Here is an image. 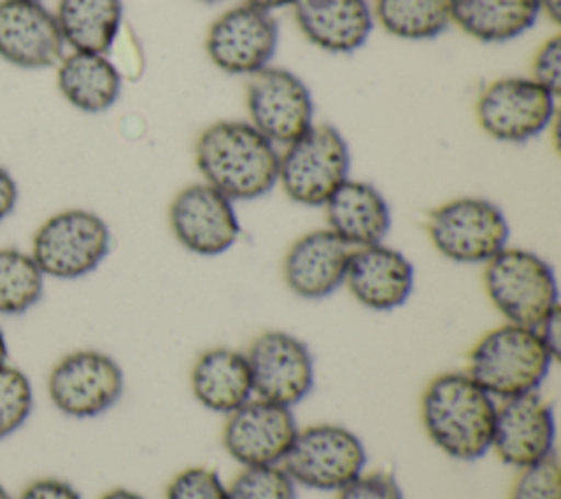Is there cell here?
<instances>
[{"label": "cell", "mask_w": 561, "mask_h": 499, "mask_svg": "<svg viewBox=\"0 0 561 499\" xmlns=\"http://www.w3.org/2000/svg\"><path fill=\"white\" fill-rule=\"evenodd\" d=\"M351 177V149L342 131L313 123L278 153L280 190L298 206L318 208Z\"/></svg>", "instance_id": "obj_5"}, {"label": "cell", "mask_w": 561, "mask_h": 499, "mask_svg": "<svg viewBox=\"0 0 561 499\" xmlns=\"http://www.w3.org/2000/svg\"><path fill=\"white\" fill-rule=\"evenodd\" d=\"M368 451L364 440L337 422L300 427L289 446L283 468L296 486L337 492L366 471Z\"/></svg>", "instance_id": "obj_8"}, {"label": "cell", "mask_w": 561, "mask_h": 499, "mask_svg": "<svg viewBox=\"0 0 561 499\" xmlns=\"http://www.w3.org/2000/svg\"><path fill=\"white\" fill-rule=\"evenodd\" d=\"M482 285L493 309L508 324L537 328L559 304L552 265L537 252L506 245L484 263Z\"/></svg>", "instance_id": "obj_4"}, {"label": "cell", "mask_w": 561, "mask_h": 499, "mask_svg": "<svg viewBox=\"0 0 561 499\" xmlns=\"http://www.w3.org/2000/svg\"><path fill=\"white\" fill-rule=\"evenodd\" d=\"M432 247L460 265H484L508 245L511 225L504 210L486 197H454L425 217Z\"/></svg>", "instance_id": "obj_6"}, {"label": "cell", "mask_w": 561, "mask_h": 499, "mask_svg": "<svg viewBox=\"0 0 561 499\" xmlns=\"http://www.w3.org/2000/svg\"><path fill=\"white\" fill-rule=\"evenodd\" d=\"M539 0H454L451 24L482 44H504L539 20Z\"/></svg>", "instance_id": "obj_24"}, {"label": "cell", "mask_w": 561, "mask_h": 499, "mask_svg": "<svg viewBox=\"0 0 561 499\" xmlns=\"http://www.w3.org/2000/svg\"><path fill=\"white\" fill-rule=\"evenodd\" d=\"M18 499H83L81 492L66 479L39 477L28 481Z\"/></svg>", "instance_id": "obj_34"}, {"label": "cell", "mask_w": 561, "mask_h": 499, "mask_svg": "<svg viewBox=\"0 0 561 499\" xmlns=\"http://www.w3.org/2000/svg\"><path fill=\"white\" fill-rule=\"evenodd\" d=\"M245 357L256 398L294 409L316 387L313 352L294 333L263 330L250 341Z\"/></svg>", "instance_id": "obj_11"}, {"label": "cell", "mask_w": 561, "mask_h": 499, "mask_svg": "<svg viewBox=\"0 0 561 499\" xmlns=\"http://www.w3.org/2000/svg\"><path fill=\"white\" fill-rule=\"evenodd\" d=\"M530 79L559 96L561 92V37H548L533 55Z\"/></svg>", "instance_id": "obj_33"}, {"label": "cell", "mask_w": 561, "mask_h": 499, "mask_svg": "<svg viewBox=\"0 0 561 499\" xmlns=\"http://www.w3.org/2000/svg\"><path fill=\"white\" fill-rule=\"evenodd\" d=\"M228 499H298V486L278 466H248L232 477Z\"/></svg>", "instance_id": "obj_28"}, {"label": "cell", "mask_w": 561, "mask_h": 499, "mask_svg": "<svg viewBox=\"0 0 561 499\" xmlns=\"http://www.w3.org/2000/svg\"><path fill=\"white\" fill-rule=\"evenodd\" d=\"M99 499H145V497L131 488H110Z\"/></svg>", "instance_id": "obj_39"}, {"label": "cell", "mask_w": 561, "mask_h": 499, "mask_svg": "<svg viewBox=\"0 0 561 499\" xmlns=\"http://www.w3.org/2000/svg\"><path fill=\"white\" fill-rule=\"evenodd\" d=\"M44 274L28 252L0 247V315H20L44 295Z\"/></svg>", "instance_id": "obj_27"}, {"label": "cell", "mask_w": 561, "mask_h": 499, "mask_svg": "<svg viewBox=\"0 0 561 499\" xmlns=\"http://www.w3.org/2000/svg\"><path fill=\"white\" fill-rule=\"evenodd\" d=\"M57 88L75 109L101 114L118 101L123 77L107 53L70 50L57 63Z\"/></svg>", "instance_id": "obj_23"}, {"label": "cell", "mask_w": 561, "mask_h": 499, "mask_svg": "<svg viewBox=\"0 0 561 499\" xmlns=\"http://www.w3.org/2000/svg\"><path fill=\"white\" fill-rule=\"evenodd\" d=\"M344 287L368 311L401 309L414 291V265L397 247L375 243L351 250Z\"/></svg>", "instance_id": "obj_17"}, {"label": "cell", "mask_w": 561, "mask_h": 499, "mask_svg": "<svg viewBox=\"0 0 561 499\" xmlns=\"http://www.w3.org/2000/svg\"><path fill=\"white\" fill-rule=\"evenodd\" d=\"M46 392L59 414L77 420L96 418L123 398L125 372L112 355L81 348L57 359L48 372Z\"/></svg>", "instance_id": "obj_9"}, {"label": "cell", "mask_w": 561, "mask_h": 499, "mask_svg": "<svg viewBox=\"0 0 561 499\" xmlns=\"http://www.w3.org/2000/svg\"><path fill=\"white\" fill-rule=\"evenodd\" d=\"M497 401L465 370L432 376L419 401L421 427L451 460L476 462L491 451Z\"/></svg>", "instance_id": "obj_1"}, {"label": "cell", "mask_w": 561, "mask_h": 499, "mask_svg": "<svg viewBox=\"0 0 561 499\" xmlns=\"http://www.w3.org/2000/svg\"><path fill=\"white\" fill-rule=\"evenodd\" d=\"M9 359V344H7V337H4V330L0 328V365H4Z\"/></svg>", "instance_id": "obj_40"}, {"label": "cell", "mask_w": 561, "mask_h": 499, "mask_svg": "<svg viewBox=\"0 0 561 499\" xmlns=\"http://www.w3.org/2000/svg\"><path fill=\"white\" fill-rule=\"evenodd\" d=\"M0 499H13V497L9 495V490H7L2 484H0Z\"/></svg>", "instance_id": "obj_41"}, {"label": "cell", "mask_w": 561, "mask_h": 499, "mask_svg": "<svg viewBox=\"0 0 561 499\" xmlns=\"http://www.w3.org/2000/svg\"><path fill=\"white\" fill-rule=\"evenodd\" d=\"M164 499H228V488L215 468L197 464L171 477Z\"/></svg>", "instance_id": "obj_31"}, {"label": "cell", "mask_w": 561, "mask_h": 499, "mask_svg": "<svg viewBox=\"0 0 561 499\" xmlns=\"http://www.w3.org/2000/svg\"><path fill=\"white\" fill-rule=\"evenodd\" d=\"M202 2H219V0H202Z\"/></svg>", "instance_id": "obj_42"}, {"label": "cell", "mask_w": 561, "mask_h": 499, "mask_svg": "<svg viewBox=\"0 0 561 499\" xmlns=\"http://www.w3.org/2000/svg\"><path fill=\"white\" fill-rule=\"evenodd\" d=\"M33 411L31 379L15 365H0V440L13 436Z\"/></svg>", "instance_id": "obj_29"}, {"label": "cell", "mask_w": 561, "mask_h": 499, "mask_svg": "<svg viewBox=\"0 0 561 499\" xmlns=\"http://www.w3.org/2000/svg\"><path fill=\"white\" fill-rule=\"evenodd\" d=\"M535 330L539 333L543 344L550 348V352L559 359V352H561V309H557L550 317H546L541 322V326H537Z\"/></svg>", "instance_id": "obj_36"}, {"label": "cell", "mask_w": 561, "mask_h": 499, "mask_svg": "<svg viewBox=\"0 0 561 499\" xmlns=\"http://www.w3.org/2000/svg\"><path fill=\"white\" fill-rule=\"evenodd\" d=\"M188 385L193 398L208 411L228 416L254 398L245 350L213 346L197 355Z\"/></svg>", "instance_id": "obj_22"}, {"label": "cell", "mask_w": 561, "mask_h": 499, "mask_svg": "<svg viewBox=\"0 0 561 499\" xmlns=\"http://www.w3.org/2000/svg\"><path fill=\"white\" fill-rule=\"evenodd\" d=\"M473 112L489 138L522 144L550 127L557 112V94L530 77H502L480 90Z\"/></svg>", "instance_id": "obj_10"}, {"label": "cell", "mask_w": 561, "mask_h": 499, "mask_svg": "<svg viewBox=\"0 0 561 499\" xmlns=\"http://www.w3.org/2000/svg\"><path fill=\"white\" fill-rule=\"evenodd\" d=\"M508 499H561V466L557 453L519 468Z\"/></svg>", "instance_id": "obj_30"}, {"label": "cell", "mask_w": 561, "mask_h": 499, "mask_svg": "<svg viewBox=\"0 0 561 499\" xmlns=\"http://www.w3.org/2000/svg\"><path fill=\"white\" fill-rule=\"evenodd\" d=\"M123 0H57L55 20L72 50L107 53L123 24Z\"/></svg>", "instance_id": "obj_25"}, {"label": "cell", "mask_w": 561, "mask_h": 499, "mask_svg": "<svg viewBox=\"0 0 561 499\" xmlns=\"http://www.w3.org/2000/svg\"><path fill=\"white\" fill-rule=\"evenodd\" d=\"M554 407L539 392L497 403L491 451L513 468H526L554 455Z\"/></svg>", "instance_id": "obj_16"}, {"label": "cell", "mask_w": 561, "mask_h": 499, "mask_svg": "<svg viewBox=\"0 0 561 499\" xmlns=\"http://www.w3.org/2000/svg\"><path fill=\"white\" fill-rule=\"evenodd\" d=\"M298 429L291 407L254 396L226 416L221 444L241 468L278 466L294 444Z\"/></svg>", "instance_id": "obj_15"}, {"label": "cell", "mask_w": 561, "mask_h": 499, "mask_svg": "<svg viewBox=\"0 0 561 499\" xmlns=\"http://www.w3.org/2000/svg\"><path fill=\"white\" fill-rule=\"evenodd\" d=\"M18 184L13 179V175L9 173V169H4L0 164V223L15 210L18 204Z\"/></svg>", "instance_id": "obj_35"}, {"label": "cell", "mask_w": 561, "mask_h": 499, "mask_svg": "<svg viewBox=\"0 0 561 499\" xmlns=\"http://www.w3.org/2000/svg\"><path fill=\"white\" fill-rule=\"evenodd\" d=\"M248 123L276 147L302 136L316 120L309 85L291 70L267 66L250 74L245 85Z\"/></svg>", "instance_id": "obj_12"}, {"label": "cell", "mask_w": 561, "mask_h": 499, "mask_svg": "<svg viewBox=\"0 0 561 499\" xmlns=\"http://www.w3.org/2000/svg\"><path fill=\"white\" fill-rule=\"evenodd\" d=\"M278 37V22L272 13L237 4L210 22L204 50L221 72L250 77L270 66Z\"/></svg>", "instance_id": "obj_13"}, {"label": "cell", "mask_w": 561, "mask_h": 499, "mask_svg": "<svg viewBox=\"0 0 561 499\" xmlns=\"http://www.w3.org/2000/svg\"><path fill=\"white\" fill-rule=\"evenodd\" d=\"M322 208L327 228L351 250L383 243L392 225L388 199L366 179L348 177Z\"/></svg>", "instance_id": "obj_21"}, {"label": "cell", "mask_w": 561, "mask_h": 499, "mask_svg": "<svg viewBox=\"0 0 561 499\" xmlns=\"http://www.w3.org/2000/svg\"><path fill=\"white\" fill-rule=\"evenodd\" d=\"M351 247L329 228L309 230L285 252L280 274L285 287L302 300H324L344 287Z\"/></svg>", "instance_id": "obj_19"}, {"label": "cell", "mask_w": 561, "mask_h": 499, "mask_svg": "<svg viewBox=\"0 0 561 499\" xmlns=\"http://www.w3.org/2000/svg\"><path fill=\"white\" fill-rule=\"evenodd\" d=\"M278 147L248 120H215L195 140L202 182L232 201L267 195L278 182Z\"/></svg>", "instance_id": "obj_2"}, {"label": "cell", "mask_w": 561, "mask_h": 499, "mask_svg": "<svg viewBox=\"0 0 561 499\" xmlns=\"http://www.w3.org/2000/svg\"><path fill=\"white\" fill-rule=\"evenodd\" d=\"M335 499H403V490L390 471H364L340 488Z\"/></svg>", "instance_id": "obj_32"}, {"label": "cell", "mask_w": 561, "mask_h": 499, "mask_svg": "<svg viewBox=\"0 0 561 499\" xmlns=\"http://www.w3.org/2000/svg\"><path fill=\"white\" fill-rule=\"evenodd\" d=\"M167 219L173 239L197 256L226 254L241 234L234 201L206 182L180 188L169 204Z\"/></svg>", "instance_id": "obj_14"}, {"label": "cell", "mask_w": 561, "mask_h": 499, "mask_svg": "<svg viewBox=\"0 0 561 499\" xmlns=\"http://www.w3.org/2000/svg\"><path fill=\"white\" fill-rule=\"evenodd\" d=\"M112 250L107 221L88 208H66L39 223L31 241V256L39 271L57 280L92 274Z\"/></svg>", "instance_id": "obj_7"}, {"label": "cell", "mask_w": 561, "mask_h": 499, "mask_svg": "<svg viewBox=\"0 0 561 499\" xmlns=\"http://www.w3.org/2000/svg\"><path fill=\"white\" fill-rule=\"evenodd\" d=\"M554 361L535 328L504 322L471 346L465 372L500 403L539 392Z\"/></svg>", "instance_id": "obj_3"}, {"label": "cell", "mask_w": 561, "mask_h": 499, "mask_svg": "<svg viewBox=\"0 0 561 499\" xmlns=\"http://www.w3.org/2000/svg\"><path fill=\"white\" fill-rule=\"evenodd\" d=\"M291 11L305 39L333 55L359 50L375 26L366 0H294Z\"/></svg>", "instance_id": "obj_20"}, {"label": "cell", "mask_w": 561, "mask_h": 499, "mask_svg": "<svg viewBox=\"0 0 561 499\" xmlns=\"http://www.w3.org/2000/svg\"><path fill=\"white\" fill-rule=\"evenodd\" d=\"M539 11L550 22H554V24L561 22V0H539Z\"/></svg>", "instance_id": "obj_37"}, {"label": "cell", "mask_w": 561, "mask_h": 499, "mask_svg": "<svg viewBox=\"0 0 561 499\" xmlns=\"http://www.w3.org/2000/svg\"><path fill=\"white\" fill-rule=\"evenodd\" d=\"M291 2H294V0H243V4L254 7V9H261V11H267V13H272L274 9L291 7Z\"/></svg>", "instance_id": "obj_38"}, {"label": "cell", "mask_w": 561, "mask_h": 499, "mask_svg": "<svg viewBox=\"0 0 561 499\" xmlns=\"http://www.w3.org/2000/svg\"><path fill=\"white\" fill-rule=\"evenodd\" d=\"M37 2H42V0H37Z\"/></svg>", "instance_id": "obj_43"}, {"label": "cell", "mask_w": 561, "mask_h": 499, "mask_svg": "<svg viewBox=\"0 0 561 499\" xmlns=\"http://www.w3.org/2000/svg\"><path fill=\"white\" fill-rule=\"evenodd\" d=\"M55 13L37 0H0V57L18 68H53L64 57Z\"/></svg>", "instance_id": "obj_18"}, {"label": "cell", "mask_w": 561, "mask_h": 499, "mask_svg": "<svg viewBox=\"0 0 561 499\" xmlns=\"http://www.w3.org/2000/svg\"><path fill=\"white\" fill-rule=\"evenodd\" d=\"M373 18L399 39H434L451 26L454 0H375Z\"/></svg>", "instance_id": "obj_26"}]
</instances>
